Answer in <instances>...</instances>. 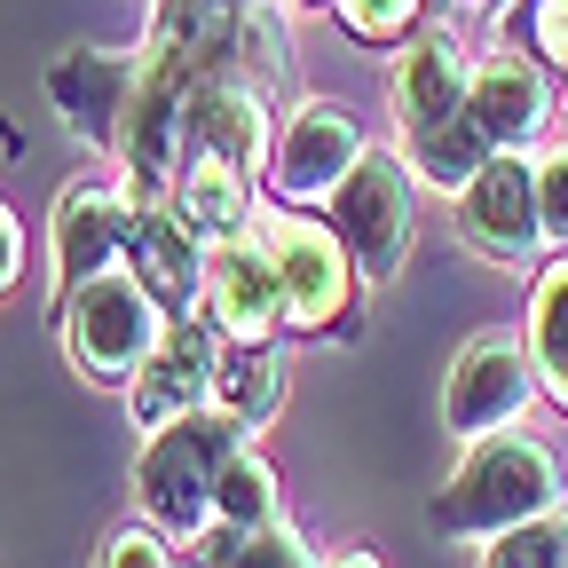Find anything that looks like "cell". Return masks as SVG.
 Returning a JSON list of instances; mask_svg holds the SVG:
<instances>
[{"mask_svg": "<svg viewBox=\"0 0 568 568\" xmlns=\"http://www.w3.org/2000/svg\"><path fill=\"white\" fill-rule=\"evenodd\" d=\"M529 364H537V387L568 410V261H552L545 284H537V308H529Z\"/></svg>", "mask_w": 568, "mask_h": 568, "instance_id": "obj_20", "label": "cell"}, {"mask_svg": "<svg viewBox=\"0 0 568 568\" xmlns=\"http://www.w3.org/2000/svg\"><path fill=\"white\" fill-rule=\"evenodd\" d=\"M276 403H284V347H268V339H253V347H222V372H213V410H230L245 435L261 418H276Z\"/></svg>", "mask_w": 568, "mask_h": 568, "instance_id": "obj_18", "label": "cell"}, {"mask_svg": "<svg viewBox=\"0 0 568 568\" xmlns=\"http://www.w3.org/2000/svg\"><path fill=\"white\" fill-rule=\"evenodd\" d=\"M174 213H182V222H190L205 245L245 237V230H253L245 166H230V159H182V174H174Z\"/></svg>", "mask_w": 568, "mask_h": 568, "instance_id": "obj_17", "label": "cell"}, {"mask_svg": "<svg viewBox=\"0 0 568 568\" xmlns=\"http://www.w3.org/2000/svg\"><path fill=\"white\" fill-rule=\"evenodd\" d=\"M537 213H545V237L568 245V142H552L537 159Z\"/></svg>", "mask_w": 568, "mask_h": 568, "instance_id": "obj_24", "label": "cell"}, {"mask_svg": "<svg viewBox=\"0 0 568 568\" xmlns=\"http://www.w3.org/2000/svg\"><path fill=\"white\" fill-rule=\"evenodd\" d=\"M506 32H529V40H537V55L568 63V0H521V9L506 17Z\"/></svg>", "mask_w": 568, "mask_h": 568, "instance_id": "obj_23", "label": "cell"}, {"mask_svg": "<svg viewBox=\"0 0 568 568\" xmlns=\"http://www.w3.org/2000/svg\"><path fill=\"white\" fill-rule=\"evenodd\" d=\"M197 316L222 332V339H237V347L276 339L284 293H276V268H268V253L253 245V230H245V237H222V245H205V301H197Z\"/></svg>", "mask_w": 568, "mask_h": 568, "instance_id": "obj_8", "label": "cell"}, {"mask_svg": "<svg viewBox=\"0 0 568 568\" xmlns=\"http://www.w3.org/2000/svg\"><path fill=\"white\" fill-rule=\"evenodd\" d=\"M364 151H372L364 126H355L339 103H301L293 119H284V134H276L268 174H276V190L293 197V205H308V197H332V190L355 174V159H364Z\"/></svg>", "mask_w": 568, "mask_h": 568, "instance_id": "obj_9", "label": "cell"}, {"mask_svg": "<svg viewBox=\"0 0 568 568\" xmlns=\"http://www.w3.org/2000/svg\"><path fill=\"white\" fill-rule=\"evenodd\" d=\"M332 230H339L355 276H372V284L395 276L403 253H410V174H403V159H387V151L355 159V174L332 190Z\"/></svg>", "mask_w": 568, "mask_h": 568, "instance_id": "obj_5", "label": "cell"}, {"mask_svg": "<svg viewBox=\"0 0 568 568\" xmlns=\"http://www.w3.org/2000/svg\"><path fill=\"white\" fill-rule=\"evenodd\" d=\"M213 521H222V560H230L245 537L276 529V466L253 458V450H237L230 474H222V497H213Z\"/></svg>", "mask_w": 568, "mask_h": 568, "instance_id": "obj_19", "label": "cell"}, {"mask_svg": "<svg viewBox=\"0 0 568 568\" xmlns=\"http://www.w3.org/2000/svg\"><path fill=\"white\" fill-rule=\"evenodd\" d=\"M560 466L537 435H481L458 474L435 489V529L443 537H506L537 514H552Z\"/></svg>", "mask_w": 568, "mask_h": 568, "instance_id": "obj_2", "label": "cell"}, {"mask_svg": "<svg viewBox=\"0 0 568 568\" xmlns=\"http://www.w3.org/2000/svg\"><path fill=\"white\" fill-rule=\"evenodd\" d=\"M560 560H568V529L552 514H537V521H521L506 537H489V552H481V568H560Z\"/></svg>", "mask_w": 568, "mask_h": 568, "instance_id": "obj_22", "label": "cell"}, {"mask_svg": "<svg viewBox=\"0 0 568 568\" xmlns=\"http://www.w3.org/2000/svg\"><path fill=\"white\" fill-rule=\"evenodd\" d=\"M126 253H134V276L151 284V301H159L166 316H197V301H205V237L182 222V213L142 205Z\"/></svg>", "mask_w": 568, "mask_h": 568, "instance_id": "obj_14", "label": "cell"}, {"mask_svg": "<svg viewBox=\"0 0 568 568\" xmlns=\"http://www.w3.org/2000/svg\"><path fill=\"white\" fill-rule=\"evenodd\" d=\"M222 568H316V560H308V545H301L293 529H284V521H276V529H261V537H245V545H237V552H230Z\"/></svg>", "mask_w": 568, "mask_h": 568, "instance_id": "obj_25", "label": "cell"}, {"mask_svg": "<svg viewBox=\"0 0 568 568\" xmlns=\"http://www.w3.org/2000/svg\"><path fill=\"white\" fill-rule=\"evenodd\" d=\"M332 568H379V560H372V552H339Z\"/></svg>", "mask_w": 568, "mask_h": 568, "instance_id": "obj_29", "label": "cell"}, {"mask_svg": "<svg viewBox=\"0 0 568 568\" xmlns=\"http://www.w3.org/2000/svg\"><path fill=\"white\" fill-rule=\"evenodd\" d=\"M95 568H166V537L159 529H119Z\"/></svg>", "mask_w": 568, "mask_h": 568, "instance_id": "obj_27", "label": "cell"}, {"mask_svg": "<svg viewBox=\"0 0 568 568\" xmlns=\"http://www.w3.org/2000/svg\"><path fill=\"white\" fill-rule=\"evenodd\" d=\"M17 268H24V230H17V213L0 205V293L17 284Z\"/></svg>", "mask_w": 568, "mask_h": 568, "instance_id": "obj_28", "label": "cell"}, {"mask_svg": "<svg viewBox=\"0 0 568 568\" xmlns=\"http://www.w3.org/2000/svg\"><path fill=\"white\" fill-rule=\"evenodd\" d=\"M410 159H418V174L426 182H443V190H466L489 159H497V142L474 126V111H458V119H443V126H426V134H410Z\"/></svg>", "mask_w": 568, "mask_h": 568, "instance_id": "obj_21", "label": "cell"}, {"mask_svg": "<svg viewBox=\"0 0 568 568\" xmlns=\"http://www.w3.org/2000/svg\"><path fill=\"white\" fill-rule=\"evenodd\" d=\"M237 450H245V426L213 403L151 435V450L134 466V489H142V514H151V529L166 545H197L213 529V497H222V474Z\"/></svg>", "mask_w": 568, "mask_h": 568, "instance_id": "obj_1", "label": "cell"}, {"mask_svg": "<svg viewBox=\"0 0 568 568\" xmlns=\"http://www.w3.org/2000/svg\"><path fill=\"white\" fill-rule=\"evenodd\" d=\"M63 347L71 364H80L88 379H134L142 364H151V347L166 339V308L151 301V284L126 276V268H103L88 276L80 293H63Z\"/></svg>", "mask_w": 568, "mask_h": 568, "instance_id": "obj_3", "label": "cell"}, {"mask_svg": "<svg viewBox=\"0 0 568 568\" xmlns=\"http://www.w3.org/2000/svg\"><path fill=\"white\" fill-rule=\"evenodd\" d=\"M182 159H230V166H268V111L245 80H197L182 103Z\"/></svg>", "mask_w": 568, "mask_h": 568, "instance_id": "obj_13", "label": "cell"}, {"mask_svg": "<svg viewBox=\"0 0 568 568\" xmlns=\"http://www.w3.org/2000/svg\"><path fill=\"white\" fill-rule=\"evenodd\" d=\"M213 372H222V347H213V324L205 316H174L166 339L151 347V364L126 379V410L142 435H159V426L190 418L213 403Z\"/></svg>", "mask_w": 568, "mask_h": 568, "instance_id": "obj_7", "label": "cell"}, {"mask_svg": "<svg viewBox=\"0 0 568 568\" xmlns=\"http://www.w3.org/2000/svg\"><path fill=\"white\" fill-rule=\"evenodd\" d=\"M339 17L355 24V40H395L418 17V0H339Z\"/></svg>", "mask_w": 568, "mask_h": 568, "instance_id": "obj_26", "label": "cell"}, {"mask_svg": "<svg viewBox=\"0 0 568 568\" xmlns=\"http://www.w3.org/2000/svg\"><path fill=\"white\" fill-rule=\"evenodd\" d=\"M213 9H230V17H237V9H253V0H213Z\"/></svg>", "mask_w": 568, "mask_h": 568, "instance_id": "obj_30", "label": "cell"}, {"mask_svg": "<svg viewBox=\"0 0 568 568\" xmlns=\"http://www.w3.org/2000/svg\"><path fill=\"white\" fill-rule=\"evenodd\" d=\"M253 245L276 268L284 324H293V332H324V324L347 316L355 261H347V245H339L332 222H308V213H293V205H268V213H253Z\"/></svg>", "mask_w": 568, "mask_h": 568, "instance_id": "obj_4", "label": "cell"}, {"mask_svg": "<svg viewBox=\"0 0 568 568\" xmlns=\"http://www.w3.org/2000/svg\"><path fill=\"white\" fill-rule=\"evenodd\" d=\"M134 237V197L103 190V182H71L55 205V284L80 293L88 276H103Z\"/></svg>", "mask_w": 568, "mask_h": 568, "instance_id": "obj_12", "label": "cell"}, {"mask_svg": "<svg viewBox=\"0 0 568 568\" xmlns=\"http://www.w3.org/2000/svg\"><path fill=\"white\" fill-rule=\"evenodd\" d=\"M466 111H474V126L497 142V151H514V142H529L537 126H545V111H552V95H545V71L529 63V55H489L481 71H474V95H466Z\"/></svg>", "mask_w": 568, "mask_h": 568, "instance_id": "obj_15", "label": "cell"}, {"mask_svg": "<svg viewBox=\"0 0 568 568\" xmlns=\"http://www.w3.org/2000/svg\"><path fill=\"white\" fill-rule=\"evenodd\" d=\"M48 88H55L63 126H80L88 142L119 151V142H126V111H134V88H142V63H126L111 48H71L48 71Z\"/></svg>", "mask_w": 568, "mask_h": 568, "instance_id": "obj_11", "label": "cell"}, {"mask_svg": "<svg viewBox=\"0 0 568 568\" xmlns=\"http://www.w3.org/2000/svg\"><path fill=\"white\" fill-rule=\"evenodd\" d=\"M466 95H474V80H466L458 48L443 32H418L403 48V63H395V119H403V134H426V126L458 119Z\"/></svg>", "mask_w": 568, "mask_h": 568, "instance_id": "obj_16", "label": "cell"}, {"mask_svg": "<svg viewBox=\"0 0 568 568\" xmlns=\"http://www.w3.org/2000/svg\"><path fill=\"white\" fill-rule=\"evenodd\" d=\"M537 395V364H529V347L514 332H474L458 347V364H450V387H443V418H450V435H506L514 410Z\"/></svg>", "mask_w": 568, "mask_h": 568, "instance_id": "obj_6", "label": "cell"}, {"mask_svg": "<svg viewBox=\"0 0 568 568\" xmlns=\"http://www.w3.org/2000/svg\"><path fill=\"white\" fill-rule=\"evenodd\" d=\"M458 230H466V245H481L489 261H529V253L545 245L537 166H521V159H489V166L458 190Z\"/></svg>", "mask_w": 568, "mask_h": 568, "instance_id": "obj_10", "label": "cell"}, {"mask_svg": "<svg viewBox=\"0 0 568 568\" xmlns=\"http://www.w3.org/2000/svg\"><path fill=\"white\" fill-rule=\"evenodd\" d=\"M560 568H568V560H560Z\"/></svg>", "mask_w": 568, "mask_h": 568, "instance_id": "obj_31", "label": "cell"}]
</instances>
